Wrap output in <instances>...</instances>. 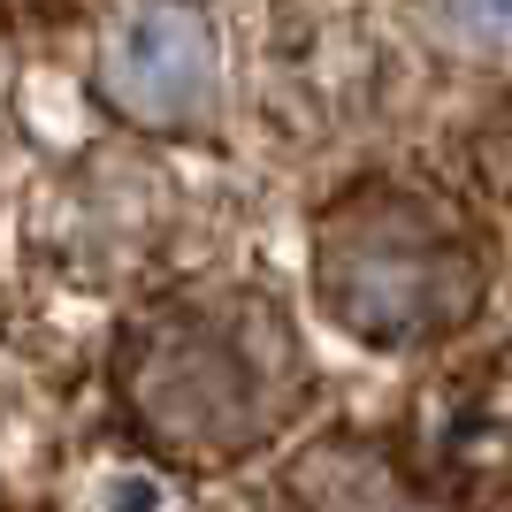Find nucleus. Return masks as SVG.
<instances>
[{
    "label": "nucleus",
    "instance_id": "39448f33",
    "mask_svg": "<svg viewBox=\"0 0 512 512\" xmlns=\"http://www.w3.org/2000/svg\"><path fill=\"white\" fill-rule=\"evenodd\" d=\"M474 153H482V176H490L497 192L512 199V92L482 115V138H474Z\"/></svg>",
    "mask_w": 512,
    "mask_h": 512
},
{
    "label": "nucleus",
    "instance_id": "20e7f679",
    "mask_svg": "<svg viewBox=\"0 0 512 512\" xmlns=\"http://www.w3.org/2000/svg\"><path fill=\"white\" fill-rule=\"evenodd\" d=\"M428 23L459 54H512V0H428Z\"/></svg>",
    "mask_w": 512,
    "mask_h": 512
},
{
    "label": "nucleus",
    "instance_id": "f03ea898",
    "mask_svg": "<svg viewBox=\"0 0 512 512\" xmlns=\"http://www.w3.org/2000/svg\"><path fill=\"white\" fill-rule=\"evenodd\" d=\"M314 291L337 329L383 352L451 337L482 299V237L421 184H352L314 222Z\"/></svg>",
    "mask_w": 512,
    "mask_h": 512
},
{
    "label": "nucleus",
    "instance_id": "7ed1b4c3",
    "mask_svg": "<svg viewBox=\"0 0 512 512\" xmlns=\"http://www.w3.org/2000/svg\"><path fill=\"white\" fill-rule=\"evenodd\" d=\"M100 100L138 130H199L222 107V31L199 0H138L100 39Z\"/></svg>",
    "mask_w": 512,
    "mask_h": 512
},
{
    "label": "nucleus",
    "instance_id": "f257e3e1",
    "mask_svg": "<svg viewBox=\"0 0 512 512\" xmlns=\"http://www.w3.org/2000/svg\"><path fill=\"white\" fill-rule=\"evenodd\" d=\"M306 398L299 329L253 283H184L123 329V406L184 467L276 444Z\"/></svg>",
    "mask_w": 512,
    "mask_h": 512
}]
</instances>
